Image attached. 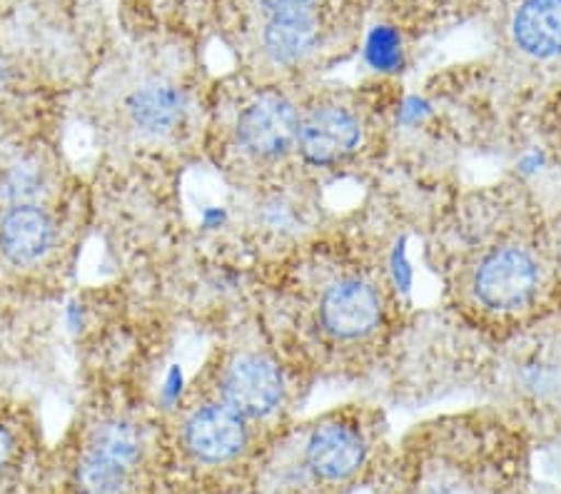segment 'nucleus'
Segmentation results:
<instances>
[{
    "mask_svg": "<svg viewBox=\"0 0 561 494\" xmlns=\"http://www.w3.org/2000/svg\"><path fill=\"white\" fill-rule=\"evenodd\" d=\"M168 445L130 410L98 407L48 455L43 494H160Z\"/></svg>",
    "mask_w": 561,
    "mask_h": 494,
    "instance_id": "1",
    "label": "nucleus"
},
{
    "mask_svg": "<svg viewBox=\"0 0 561 494\" xmlns=\"http://www.w3.org/2000/svg\"><path fill=\"white\" fill-rule=\"evenodd\" d=\"M472 295L490 312H529L554 287V267L539 240L502 242L486 250L472 269Z\"/></svg>",
    "mask_w": 561,
    "mask_h": 494,
    "instance_id": "2",
    "label": "nucleus"
},
{
    "mask_svg": "<svg viewBox=\"0 0 561 494\" xmlns=\"http://www.w3.org/2000/svg\"><path fill=\"white\" fill-rule=\"evenodd\" d=\"M252 449V422L222 402L193 407L180 422L175 445H168V467L183 464L193 478L238 467Z\"/></svg>",
    "mask_w": 561,
    "mask_h": 494,
    "instance_id": "3",
    "label": "nucleus"
},
{
    "mask_svg": "<svg viewBox=\"0 0 561 494\" xmlns=\"http://www.w3.org/2000/svg\"><path fill=\"white\" fill-rule=\"evenodd\" d=\"M48 455L31 412L0 400V494H43Z\"/></svg>",
    "mask_w": 561,
    "mask_h": 494,
    "instance_id": "4",
    "label": "nucleus"
},
{
    "mask_svg": "<svg viewBox=\"0 0 561 494\" xmlns=\"http://www.w3.org/2000/svg\"><path fill=\"white\" fill-rule=\"evenodd\" d=\"M300 115L283 93L262 90L234 118V146L255 163H273L297 146Z\"/></svg>",
    "mask_w": 561,
    "mask_h": 494,
    "instance_id": "5",
    "label": "nucleus"
},
{
    "mask_svg": "<svg viewBox=\"0 0 561 494\" xmlns=\"http://www.w3.org/2000/svg\"><path fill=\"white\" fill-rule=\"evenodd\" d=\"M283 375L273 359L248 353L230 359L220 375L217 402L228 404L252 425L273 415L283 402Z\"/></svg>",
    "mask_w": 561,
    "mask_h": 494,
    "instance_id": "6",
    "label": "nucleus"
},
{
    "mask_svg": "<svg viewBox=\"0 0 561 494\" xmlns=\"http://www.w3.org/2000/svg\"><path fill=\"white\" fill-rule=\"evenodd\" d=\"M60 225L48 205H13L0 210V260L15 269L41 267L56 253Z\"/></svg>",
    "mask_w": 561,
    "mask_h": 494,
    "instance_id": "7",
    "label": "nucleus"
},
{
    "mask_svg": "<svg viewBox=\"0 0 561 494\" xmlns=\"http://www.w3.org/2000/svg\"><path fill=\"white\" fill-rule=\"evenodd\" d=\"M382 320V298L373 283L362 277L328 287L320 302V325L334 340H362L379 328Z\"/></svg>",
    "mask_w": 561,
    "mask_h": 494,
    "instance_id": "8",
    "label": "nucleus"
},
{
    "mask_svg": "<svg viewBox=\"0 0 561 494\" xmlns=\"http://www.w3.org/2000/svg\"><path fill=\"white\" fill-rule=\"evenodd\" d=\"M362 125L352 107L320 105L300 115L297 150L312 165H332L359 146Z\"/></svg>",
    "mask_w": 561,
    "mask_h": 494,
    "instance_id": "9",
    "label": "nucleus"
},
{
    "mask_svg": "<svg viewBox=\"0 0 561 494\" xmlns=\"http://www.w3.org/2000/svg\"><path fill=\"white\" fill-rule=\"evenodd\" d=\"M365 457V437L347 422H324L312 429L305 445V467L317 482L337 484L350 480Z\"/></svg>",
    "mask_w": 561,
    "mask_h": 494,
    "instance_id": "10",
    "label": "nucleus"
},
{
    "mask_svg": "<svg viewBox=\"0 0 561 494\" xmlns=\"http://www.w3.org/2000/svg\"><path fill=\"white\" fill-rule=\"evenodd\" d=\"M125 113L133 128L145 135H170L183 125L187 115V97L170 83H148L125 97Z\"/></svg>",
    "mask_w": 561,
    "mask_h": 494,
    "instance_id": "11",
    "label": "nucleus"
},
{
    "mask_svg": "<svg viewBox=\"0 0 561 494\" xmlns=\"http://www.w3.org/2000/svg\"><path fill=\"white\" fill-rule=\"evenodd\" d=\"M53 193V168L41 152L13 150L0 160V210L45 203Z\"/></svg>",
    "mask_w": 561,
    "mask_h": 494,
    "instance_id": "12",
    "label": "nucleus"
},
{
    "mask_svg": "<svg viewBox=\"0 0 561 494\" xmlns=\"http://www.w3.org/2000/svg\"><path fill=\"white\" fill-rule=\"evenodd\" d=\"M514 38L534 58L561 56V0H527L514 18Z\"/></svg>",
    "mask_w": 561,
    "mask_h": 494,
    "instance_id": "13",
    "label": "nucleus"
},
{
    "mask_svg": "<svg viewBox=\"0 0 561 494\" xmlns=\"http://www.w3.org/2000/svg\"><path fill=\"white\" fill-rule=\"evenodd\" d=\"M317 41V23L312 13L267 15L262 43L277 62H295L312 50Z\"/></svg>",
    "mask_w": 561,
    "mask_h": 494,
    "instance_id": "14",
    "label": "nucleus"
},
{
    "mask_svg": "<svg viewBox=\"0 0 561 494\" xmlns=\"http://www.w3.org/2000/svg\"><path fill=\"white\" fill-rule=\"evenodd\" d=\"M545 138L549 152L554 156L557 163H561V88L545 111Z\"/></svg>",
    "mask_w": 561,
    "mask_h": 494,
    "instance_id": "15",
    "label": "nucleus"
},
{
    "mask_svg": "<svg viewBox=\"0 0 561 494\" xmlns=\"http://www.w3.org/2000/svg\"><path fill=\"white\" fill-rule=\"evenodd\" d=\"M369 58L375 66H389L397 60V38L389 31H377L369 43Z\"/></svg>",
    "mask_w": 561,
    "mask_h": 494,
    "instance_id": "16",
    "label": "nucleus"
},
{
    "mask_svg": "<svg viewBox=\"0 0 561 494\" xmlns=\"http://www.w3.org/2000/svg\"><path fill=\"white\" fill-rule=\"evenodd\" d=\"M265 15H285V13H312V0H262Z\"/></svg>",
    "mask_w": 561,
    "mask_h": 494,
    "instance_id": "17",
    "label": "nucleus"
}]
</instances>
